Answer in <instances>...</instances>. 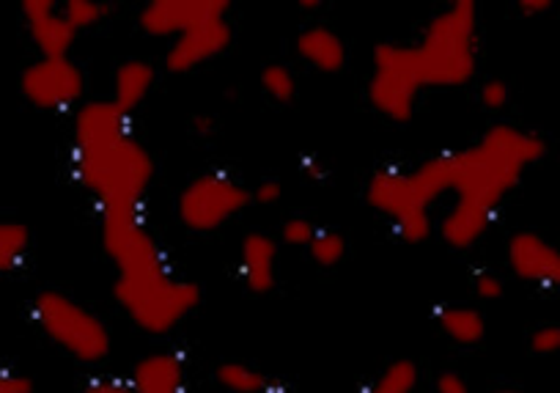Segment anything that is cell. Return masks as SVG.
Wrapping results in <instances>:
<instances>
[{
  "label": "cell",
  "instance_id": "1",
  "mask_svg": "<svg viewBox=\"0 0 560 393\" xmlns=\"http://www.w3.org/2000/svg\"><path fill=\"white\" fill-rule=\"evenodd\" d=\"M127 118L113 100L89 102L74 118V174L102 215H143L154 180V160L127 132Z\"/></svg>",
  "mask_w": 560,
  "mask_h": 393
},
{
  "label": "cell",
  "instance_id": "2",
  "mask_svg": "<svg viewBox=\"0 0 560 393\" xmlns=\"http://www.w3.org/2000/svg\"><path fill=\"white\" fill-rule=\"evenodd\" d=\"M547 154V143L522 129L498 124L470 149L456 152L454 190L459 198L498 209L527 165Z\"/></svg>",
  "mask_w": 560,
  "mask_h": 393
},
{
  "label": "cell",
  "instance_id": "3",
  "mask_svg": "<svg viewBox=\"0 0 560 393\" xmlns=\"http://www.w3.org/2000/svg\"><path fill=\"white\" fill-rule=\"evenodd\" d=\"M412 58L423 89L465 85L476 72V3L456 0L438 14L420 45H412Z\"/></svg>",
  "mask_w": 560,
  "mask_h": 393
},
{
  "label": "cell",
  "instance_id": "4",
  "mask_svg": "<svg viewBox=\"0 0 560 393\" xmlns=\"http://www.w3.org/2000/svg\"><path fill=\"white\" fill-rule=\"evenodd\" d=\"M34 320L52 344L83 363H100L110 355V333L105 322L67 294L52 289L36 294Z\"/></svg>",
  "mask_w": 560,
  "mask_h": 393
},
{
  "label": "cell",
  "instance_id": "5",
  "mask_svg": "<svg viewBox=\"0 0 560 393\" xmlns=\"http://www.w3.org/2000/svg\"><path fill=\"white\" fill-rule=\"evenodd\" d=\"M420 74L415 69L412 47L409 45H376L374 47V74L369 80L371 105L390 122H409L418 102Z\"/></svg>",
  "mask_w": 560,
  "mask_h": 393
},
{
  "label": "cell",
  "instance_id": "6",
  "mask_svg": "<svg viewBox=\"0 0 560 393\" xmlns=\"http://www.w3.org/2000/svg\"><path fill=\"white\" fill-rule=\"evenodd\" d=\"M113 294L129 320L152 336L171 333L201 303V289L190 281H176V278L152 284V287L113 289Z\"/></svg>",
  "mask_w": 560,
  "mask_h": 393
},
{
  "label": "cell",
  "instance_id": "7",
  "mask_svg": "<svg viewBox=\"0 0 560 393\" xmlns=\"http://www.w3.org/2000/svg\"><path fill=\"white\" fill-rule=\"evenodd\" d=\"M365 198H369L376 212L390 218L396 234L409 245L427 242L429 234H432V218H429L432 204L415 185L412 174H404V171L396 169L380 171V174L371 176Z\"/></svg>",
  "mask_w": 560,
  "mask_h": 393
},
{
  "label": "cell",
  "instance_id": "8",
  "mask_svg": "<svg viewBox=\"0 0 560 393\" xmlns=\"http://www.w3.org/2000/svg\"><path fill=\"white\" fill-rule=\"evenodd\" d=\"M250 201V190L229 174H203L182 190L179 218L192 231H214Z\"/></svg>",
  "mask_w": 560,
  "mask_h": 393
},
{
  "label": "cell",
  "instance_id": "9",
  "mask_svg": "<svg viewBox=\"0 0 560 393\" xmlns=\"http://www.w3.org/2000/svg\"><path fill=\"white\" fill-rule=\"evenodd\" d=\"M23 96L39 111H63L83 96V72L69 58H42L20 74Z\"/></svg>",
  "mask_w": 560,
  "mask_h": 393
},
{
  "label": "cell",
  "instance_id": "10",
  "mask_svg": "<svg viewBox=\"0 0 560 393\" xmlns=\"http://www.w3.org/2000/svg\"><path fill=\"white\" fill-rule=\"evenodd\" d=\"M225 12H229L225 0H152L140 12V28L165 39V36L187 34L212 20H223Z\"/></svg>",
  "mask_w": 560,
  "mask_h": 393
},
{
  "label": "cell",
  "instance_id": "11",
  "mask_svg": "<svg viewBox=\"0 0 560 393\" xmlns=\"http://www.w3.org/2000/svg\"><path fill=\"white\" fill-rule=\"evenodd\" d=\"M231 45V28L225 20H212L198 28L187 31V34L176 36L171 50L165 53V67L174 74H187L192 69L203 67L207 61L218 58L220 53L229 50Z\"/></svg>",
  "mask_w": 560,
  "mask_h": 393
},
{
  "label": "cell",
  "instance_id": "12",
  "mask_svg": "<svg viewBox=\"0 0 560 393\" xmlns=\"http://www.w3.org/2000/svg\"><path fill=\"white\" fill-rule=\"evenodd\" d=\"M509 265L522 281L560 287V251L533 231H520L511 236Z\"/></svg>",
  "mask_w": 560,
  "mask_h": 393
},
{
  "label": "cell",
  "instance_id": "13",
  "mask_svg": "<svg viewBox=\"0 0 560 393\" xmlns=\"http://www.w3.org/2000/svg\"><path fill=\"white\" fill-rule=\"evenodd\" d=\"M25 25H28L31 42L42 58H67L74 45L78 31L63 20L61 3L56 0H25L23 3Z\"/></svg>",
  "mask_w": 560,
  "mask_h": 393
},
{
  "label": "cell",
  "instance_id": "14",
  "mask_svg": "<svg viewBox=\"0 0 560 393\" xmlns=\"http://www.w3.org/2000/svg\"><path fill=\"white\" fill-rule=\"evenodd\" d=\"M129 380L132 393H185V363L174 352H158L138 360Z\"/></svg>",
  "mask_w": 560,
  "mask_h": 393
},
{
  "label": "cell",
  "instance_id": "15",
  "mask_svg": "<svg viewBox=\"0 0 560 393\" xmlns=\"http://www.w3.org/2000/svg\"><path fill=\"white\" fill-rule=\"evenodd\" d=\"M494 212L498 209H489L483 204L467 201V198H459V201L451 207V212L445 215L443 223H440V236L448 242L451 247H465L476 245L483 236V231L489 229V223L494 220Z\"/></svg>",
  "mask_w": 560,
  "mask_h": 393
},
{
  "label": "cell",
  "instance_id": "16",
  "mask_svg": "<svg viewBox=\"0 0 560 393\" xmlns=\"http://www.w3.org/2000/svg\"><path fill=\"white\" fill-rule=\"evenodd\" d=\"M275 262H278V245L267 234H247L240 253L242 281L250 292L267 294L275 289Z\"/></svg>",
  "mask_w": 560,
  "mask_h": 393
},
{
  "label": "cell",
  "instance_id": "17",
  "mask_svg": "<svg viewBox=\"0 0 560 393\" xmlns=\"http://www.w3.org/2000/svg\"><path fill=\"white\" fill-rule=\"evenodd\" d=\"M298 53L319 72H341L343 63H347V47H343L341 36L336 31L325 28V25H314V28H305L298 36Z\"/></svg>",
  "mask_w": 560,
  "mask_h": 393
},
{
  "label": "cell",
  "instance_id": "18",
  "mask_svg": "<svg viewBox=\"0 0 560 393\" xmlns=\"http://www.w3.org/2000/svg\"><path fill=\"white\" fill-rule=\"evenodd\" d=\"M154 85V67L147 61H127L116 69V91H113V105L129 116Z\"/></svg>",
  "mask_w": 560,
  "mask_h": 393
},
{
  "label": "cell",
  "instance_id": "19",
  "mask_svg": "<svg viewBox=\"0 0 560 393\" xmlns=\"http://www.w3.org/2000/svg\"><path fill=\"white\" fill-rule=\"evenodd\" d=\"M438 325L443 327L445 336L456 344H478L487 336V322L476 309H459V305H448V309L438 311Z\"/></svg>",
  "mask_w": 560,
  "mask_h": 393
},
{
  "label": "cell",
  "instance_id": "20",
  "mask_svg": "<svg viewBox=\"0 0 560 393\" xmlns=\"http://www.w3.org/2000/svg\"><path fill=\"white\" fill-rule=\"evenodd\" d=\"M31 245V231L25 223L0 220V273H12L23 265Z\"/></svg>",
  "mask_w": 560,
  "mask_h": 393
},
{
  "label": "cell",
  "instance_id": "21",
  "mask_svg": "<svg viewBox=\"0 0 560 393\" xmlns=\"http://www.w3.org/2000/svg\"><path fill=\"white\" fill-rule=\"evenodd\" d=\"M418 385V366L412 360H393L369 388L358 393H412Z\"/></svg>",
  "mask_w": 560,
  "mask_h": 393
},
{
  "label": "cell",
  "instance_id": "22",
  "mask_svg": "<svg viewBox=\"0 0 560 393\" xmlns=\"http://www.w3.org/2000/svg\"><path fill=\"white\" fill-rule=\"evenodd\" d=\"M218 382L231 393H267L269 380L247 363H223L218 366Z\"/></svg>",
  "mask_w": 560,
  "mask_h": 393
},
{
  "label": "cell",
  "instance_id": "23",
  "mask_svg": "<svg viewBox=\"0 0 560 393\" xmlns=\"http://www.w3.org/2000/svg\"><path fill=\"white\" fill-rule=\"evenodd\" d=\"M61 14L74 31H85L102 23L110 14V7L107 3H96V0H67V3H61Z\"/></svg>",
  "mask_w": 560,
  "mask_h": 393
},
{
  "label": "cell",
  "instance_id": "24",
  "mask_svg": "<svg viewBox=\"0 0 560 393\" xmlns=\"http://www.w3.org/2000/svg\"><path fill=\"white\" fill-rule=\"evenodd\" d=\"M261 89L272 96L275 102L287 105L298 94V80H294L292 69L283 67V63H272L261 72Z\"/></svg>",
  "mask_w": 560,
  "mask_h": 393
},
{
  "label": "cell",
  "instance_id": "25",
  "mask_svg": "<svg viewBox=\"0 0 560 393\" xmlns=\"http://www.w3.org/2000/svg\"><path fill=\"white\" fill-rule=\"evenodd\" d=\"M308 251L319 267H336L343 258V253H347V242L336 231H319L308 245Z\"/></svg>",
  "mask_w": 560,
  "mask_h": 393
},
{
  "label": "cell",
  "instance_id": "26",
  "mask_svg": "<svg viewBox=\"0 0 560 393\" xmlns=\"http://www.w3.org/2000/svg\"><path fill=\"white\" fill-rule=\"evenodd\" d=\"M316 234H319V231H316L314 226L303 218L287 220V223H283V229H280V240L292 247H308L311 242H314Z\"/></svg>",
  "mask_w": 560,
  "mask_h": 393
},
{
  "label": "cell",
  "instance_id": "27",
  "mask_svg": "<svg viewBox=\"0 0 560 393\" xmlns=\"http://www.w3.org/2000/svg\"><path fill=\"white\" fill-rule=\"evenodd\" d=\"M533 352L538 355H555L560 352V327L558 325H544L538 327L530 336Z\"/></svg>",
  "mask_w": 560,
  "mask_h": 393
},
{
  "label": "cell",
  "instance_id": "28",
  "mask_svg": "<svg viewBox=\"0 0 560 393\" xmlns=\"http://www.w3.org/2000/svg\"><path fill=\"white\" fill-rule=\"evenodd\" d=\"M481 102L489 107V111H500L509 102V85L503 80H489L481 89Z\"/></svg>",
  "mask_w": 560,
  "mask_h": 393
},
{
  "label": "cell",
  "instance_id": "29",
  "mask_svg": "<svg viewBox=\"0 0 560 393\" xmlns=\"http://www.w3.org/2000/svg\"><path fill=\"white\" fill-rule=\"evenodd\" d=\"M0 393H34V382L25 374L9 371L0 366Z\"/></svg>",
  "mask_w": 560,
  "mask_h": 393
},
{
  "label": "cell",
  "instance_id": "30",
  "mask_svg": "<svg viewBox=\"0 0 560 393\" xmlns=\"http://www.w3.org/2000/svg\"><path fill=\"white\" fill-rule=\"evenodd\" d=\"M476 292L481 300H498L503 298V281H500L498 276H492V273H478L476 276Z\"/></svg>",
  "mask_w": 560,
  "mask_h": 393
},
{
  "label": "cell",
  "instance_id": "31",
  "mask_svg": "<svg viewBox=\"0 0 560 393\" xmlns=\"http://www.w3.org/2000/svg\"><path fill=\"white\" fill-rule=\"evenodd\" d=\"M83 393H132L129 391V380L124 377H96L94 382L83 388Z\"/></svg>",
  "mask_w": 560,
  "mask_h": 393
},
{
  "label": "cell",
  "instance_id": "32",
  "mask_svg": "<svg viewBox=\"0 0 560 393\" xmlns=\"http://www.w3.org/2000/svg\"><path fill=\"white\" fill-rule=\"evenodd\" d=\"M280 193H283L280 182L267 180V182H261V185H258L256 190L250 193V196H253V201H256V204H264V207H269V204L280 201Z\"/></svg>",
  "mask_w": 560,
  "mask_h": 393
},
{
  "label": "cell",
  "instance_id": "33",
  "mask_svg": "<svg viewBox=\"0 0 560 393\" xmlns=\"http://www.w3.org/2000/svg\"><path fill=\"white\" fill-rule=\"evenodd\" d=\"M438 393H472V391H470V388H467V382L462 380L459 374L448 371V374H440Z\"/></svg>",
  "mask_w": 560,
  "mask_h": 393
},
{
  "label": "cell",
  "instance_id": "34",
  "mask_svg": "<svg viewBox=\"0 0 560 393\" xmlns=\"http://www.w3.org/2000/svg\"><path fill=\"white\" fill-rule=\"evenodd\" d=\"M549 7H552V3H549V0H520L522 14H527V18H533V14L547 12Z\"/></svg>",
  "mask_w": 560,
  "mask_h": 393
},
{
  "label": "cell",
  "instance_id": "35",
  "mask_svg": "<svg viewBox=\"0 0 560 393\" xmlns=\"http://www.w3.org/2000/svg\"><path fill=\"white\" fill-rule=\"evenodd\" d=\"M303 174L308 176V180H325L327 176V171H325V165L322 163H316V160H303Z\"/></svg>",
  "mask_w": 560,
  "mask_h": 393
},
{
  "label": "cell",
  "instance_id": "36",
  "mask_svg": "<svg viewBox=\"0 0 560 393\" xmlns=\"http://www.w3.org/2000/svg\"><path fill=\"white\" fill-rule=\"evenodd\" d=\"M192 127H196V132H201V136H209V132L214 129V118L196 116V118H192Z\"/></svg>",
  "mask_w": 560,
  "mask_h": 393
},
{
  "label": "cell",
  "instance_id": "37",
  "mask_svg": "<svg viewBox=\"0 0 560 393\" xmlns=\"http://www.w3.org/2000/svg\"><path fill=\"white\" fill-rule=\"evenodd\" d=\"M319 7H322L319 0H303V3H300V9H305V12H314V9Z\"/></svg>",
  "mask_w": 560,
  "mask_h": 393
},
{
  "label": "cell",
  "instance_id": "38",
  "mask_svg": "<svg viewBox=\"0 0 560 393\" xmlns=\"http://www.w3.org/2000/svg\"><path fill=\"white\" fill-rule=\"evenodd\" d=\"M494 393H520V391H494Z\"/></svg>",
  "mask_w": 560,
  "mask_h": 393
},
{
  "label": "cell",
  "instance_id": "39",
  "mask_svg": "<svg viewBox=\"0 0 560 393\" xmlns=\"http://www.w3.org/2000/svg\"><path fill=\"white\" fill-rule=\"evenodd\" d=\"M80 393H83V391H80Z\"/></svg>",
  "mask_w": 560,
  "mask_h": 393
}]
</instances>
